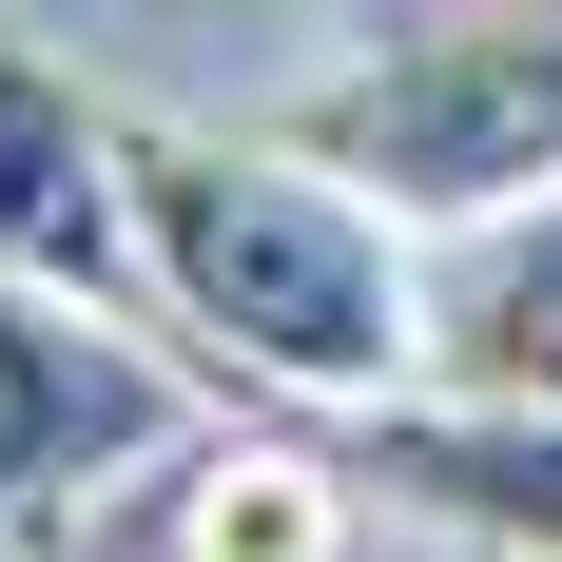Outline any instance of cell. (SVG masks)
I'll return each mask as SVG.
<instances>
[{
	"label": "cell",
	"instance_id": "6da1fadb",
	"mask_svg": "<svg viewBox=\"0 0 562 562\" xmlns=\"http://www.w3.org/2000/svg\"><path fill=\"white\" fill-rule=\"evenodd\" d=\"M116 194H136V311L194 369H233L272 407H349V427L427 389V233L369 214L330 156L116 116Z\"/></svg>",
	"mask_w": 562,
	"mask_h": 562
},
{
	"label": "cell",
	"instance_id": "7a4b0ae2",
	"mask_svg": "<svg viewBox=\"0 0 562 562\" xmlns=\"http://www.w3.org/2000/svg\"><path fill=\"white\" fill-rule=\"evenodd\" d=\"M272 136H291V156H330L349 194H369V214H407L427 252H447V233H485V214H543V194H562V0H543V20L447 0L427 40L311 78Z\"/></svg>",
	"mask_w": 562,
	"mask_h": 562
},
{
	"label": "cell",
	"instance_id": "3957f363",
	"mask_svg": "<svg viewBox=\"0 0 562 562\" xmlns=\"http://www.w3.org/2000/svg\"><path fill=\"white\" fill-rule=\"evenodd\" d=\"M175 369L156 349H116L78 291H20L0 272V543H78L116 485H156L175 465Z\"/></svg>",
	"mask_w": 562,
	"mask_h": 562
},
{
	"label": "cell",
	"instance_id": "277c9868",
	"mask_svg": "<svg viewBox=\"0 0 562 562\" xmlns=\"http://www.w3.org/2000/svg\"><path fill=\"white\" fill-rule=\"evenodd\" d=\"M349 465L389 524H427L465 562H562V407H524V389H407V407H369Z\"/></svg>",
	"mask_w": 562,
	"mask_h": 562
},
{
	"label": "cell",
	"instance_id": "5b68a950",
	"mask_svg": "<svg viewBox=\"0 0 562 562\" xmlns=\"http://www.w3.org/2000/svg\"><path fill=\"white\" fill-rule=\"evenodd\" d=\"M0 272L136 311V194H116V116L58 78L40 40H0Z\"/></svg>",
	"mask_w": 562,
	"mask_h": 562
},
{
	"label": "cell",
	"instance_id": "8992f818",
	"mask_svg": "<svg viewBox=\"0 0 562 562\" xmlns=\"http://www.w3.org/2000/svg\"><path fill=\"white\" fill-rule=\"evenodd\" d=\"M427 389H524V407H562V194L427 252Z\"/></svg>",
	"mask_w": 562,
	"mask_h": 562
},
{
	"label": "cell",
	"instance_id": "52a82bcc",
	"mask_svg": "<svg viewBox=\"0 0 562 562\" xmlns=\"http://www.w3.org/2000/svg\"><path fill=\"white\" fill-rule=\"evenodd\" d=\"M175 562H369V465H330V447H214L175 485Z\"/></svg>",
	"mask_w": 562,
	"mask_h": 562
}]
</instances>
